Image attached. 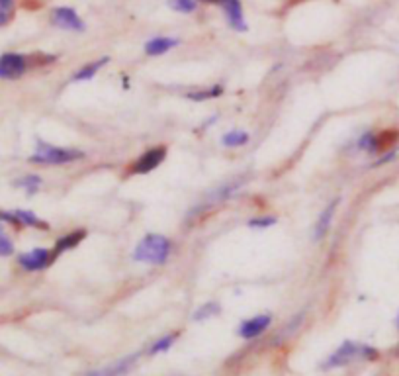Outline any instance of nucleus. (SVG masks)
Returning <instances> with one entry per match:
<instances>
[{"label":"nucleus","mask_w":399,"mask_h":376,"mask_svg":"<svg viewBox=\"0 0 399 376\" xmlns=\"http://www.w3.org/2000/svg\"><path fill=\"white\" fill-rule=\"evenodd\" d=\"M171 241L161 234L145 235L133 251V258L145 265H164L171 255Z\"/></svg>","instance_id":"nucleus-1"},{"label":"nucleus","mask_w":399,"mask_h":376,"mask_svg":"<svg viewBox=\"0 0 399 376\" xmlns=\"http://www.w3.org/2000/svg\"><path fill=\"white\" fill-rule=\"evenodd\" d=\"M80 159H85V151H80V149L57 147V145L43 143V141H39L33 155L30 157L31 163L36 164H69L80 161Z\"/></svg>","instance_id":"nucleus-2"},{"label":"nucleus","mask_w":399,"mask_h":376,"mask_svg":"<svg viewBox=\"0 0 399 376\" xmlns=\"http://www.w3.org/2000/svg\"><path fill=\"white\" fill-rule=\"evenodd\" d=\"M376 349L374 347H368V345H360V343H352V341H346L343 343L339 349H336L331 357H329L325 362H323V368H339L344 367V365H351L354 360H366V359H374Z\"/></svg>","instance_id":"nucleus-3"},{"label":"nucleus","mask_w":399,"mask_h":376,"mask_svg":"<svg viewBox=\"0 0 399 376\" xmlns=\"http://www.w3.org/2000/svg\"><path fill=\"white\" fill-rule=\"evenodd\" d=\"M30 69V57L22 53H2L0 55V78L2 80H18Z\"/></svg>","instance_id":"nucleus-4"},{"label":"nucleus","mask_w":399,"mask_h":376,"mask_svg":"<svg viewBox=\"0 0 399 376\" xmlns=\"http://www.w3.org/2000/svg\"><path fill=\"white\" fill-rule=\"evenodd\" d=\"M53 261H55L53 249H31L18 255V265L22 266L23 271H30V273L43 271V268H47Z\"/></svg>","instance_id":"nucleus-5"},{"label":"nucleus","mask_w":399,"mask_h":376,"mask_svg":"<svg viewBox=\"0 0 399 376\" xmlns=\"http://www.w3.org/2000/svg\"><path fill=\"white\" fill-rule=\"evenodd\" d=\"M164 157H166V147L164 145L147 149L143 155L133 161V164L129 167V172H133V174H147V172L155 171L156 167L163 163Z\"/></svg>","instance_id":"nucleus-6"},{"label":"nucleus","mask_w":399,"mask_h":376,"mask_svg":"<svg viewBox=\"0 0 399 376\" xmlns=\"http://www.w3.org/2000/svg\"><path fill=\"white\" fill-rule=\"evenodd\" d=\"M51 22H53V26H57V28H61V30L85 31L83 18H80L73 8H53V12H51Z\"/></svg>","instance_id":"nucleus-7"},{"label":"nucleus","mask_w":399,"mask_h":376,"mask_svg":"<svg viewBox=\"0 0 399 376\" xmlns=\"http://www.w3.org/2000/svg\"><path fill=\"white\" fill-rule=\"evenodd\" d=\"M272 323V315L270 313H258L255 318H249L241 323L239 328V335L243 339H257L258 335H262L266 329L270 328Z\"/></svg>","instance_id":"nucleus-8"},{"label":"nucleus","mask_w":399,"mask_h":376,"mask_svg":"<svg viewBox=\"0 0 399 376\" xmlns=\"http://www.w3.org/2000/svg\"><path fill=\"white\" fill-rule=\"evenodd\" d=\"M135 362H137V355H129V357H124V359L110 362L108 367L92 370V372H88L86 376H125L132 370Z\"/></svg>","instance_id":"nucleus-9"},{"label":"nucleus","mask_w":399,"mask_h":376,"mask_svg":"<svg viewBox=\"0 0 399 376\" xmlns=\"http://www.w3.org/2000/svg\"><path fill=\"white\" fill-rule=\"evenodd\" d=\"M221 6H223V12H225L227 24L233 30L247 31V22H245V16H243L241 0H223Z\"/></svg>","instance_id":"nucleus-10"},{"label":"nucleus","mask_w":399,"mask_h":376,"mask_svg":"<svg viewBox=\"0 0 399 376\" xmlns=\"http://www.w3.org/2000/svg\"><path fill=\"white\" fill-rule=\"evenodd\" d=\"M339 198L336 200H333V202L329 204L325 210L321 212L319 219H317V224H315V231H313V237H315V241H319V239H323L325 235H327L329 227H331V219H333V216H335V210L336 206H339Z\"/></svg>","instance_id":"nucleus-11"},{"label":"nucleus","mask_w":399,"mask_h":376,"mask_svg":"<svg viewBox=\"0 0 399 376\" xmlns=\"http://www.w3.org/2000/svg\"><path fill=\"white\" fill-rule=\"evenodd\" d=\"M179 46V39L176 38H166V36H159V38L149 39L145 43V53L147 55H164L166 51H171L172 47Z\"/></svg>","instance_id":"nucleus-12"},{"label":"nucleus","mask_w":399,"mask_h":376,"mask_svg":"<svg viewBox=\"0 0 399 376\" xmlns=\"http://www.w3.org/2000/svg\"><path fill=\"white\" fill-rule=\"evenodd\" d=\"M86 237V231L85 229H77V231H70V234L63 235L61 239H57V243H55L53 247V253L55 257H59L61 253H65V251L73 249V247H77L78 243L83 241Z\"/></svg>","instance_id":"nucleus-13"},{"label":"nucleus","mask_w":399,"mask_h":376,"mask_svg":"<svg viewBox=\"0 0 399 376\" xmlns=\"http://www.w3.org/2000/svg\"><path fill=\"white\" fill-rule=\"evenodd\" d=\"M14 214L16 221H18V226H23V227H36V229H49V224L43 221V219H39L33 212L30 210H12Z\"/></svg>","instance_id":"nucleus-14"},{"label":"nucleus","mask_w":399,"mask_h":376,"mask_svg":"<svg viewBox=\"0 0 399 376\" xmlns=\"http://www.w3.org/2000/svg\"><path fill=\"white\" fill-rule=\"evenodd\" d=\"M110 59L108 57H100L98 61H94V63H88V65H85V67H80V69L73 75V83H80V80H90V78L98 73V70L108 63Z\"/></svg>","instance_id":"nucleus-15"},{"label":"nucleus","mask_w":399,"mask_h":376,"mask_svg":"<svg viewBox=\"0 0 399 376\" xmlns=\"http://www.w3.org/2000/svg\"><path fill=\"white\" fill-rule=\"evenodd\" d=\"M249 133L245 132V130H231V132H227L223 137H221V143L225 145V147H243V145H247L249 143Z\"/></svg>","instance_id":"nucleus-16"},{"label":"nucleus","mask_w":399,"mask_h":376,"mask_svg":"<svg viewBox=\"0 0 399 376\" xmlns=\"http://www.w3.org/2000/svg\"><path fill=\"white\" fill-rule=\"evenodd\" d=\"M221 93H223V86L221 85H213L210 86V88H203V90H196V93H188L186 98H190V100L194 102H200V100H211V98H218V96H221Z\"/></svg>","instance_id":"nucleus-17"},{"label":"nucleus","mask_w":399,"mask_h":376,"mask_svg":"<svg viewBox=\"0 0 399 376\" xmlns=\"http://www.w3.org/2000/svg\"><path fill=\"white\" fill-rule=\"evenodd\" d=\"M14 187L23 188L28 194H36L38 188L41 187V177H38V174H26V177H22V179L16 180Z\"/></svg>","instance_id":"nucleus-18"},{"label":"nucleus","mask_w":399,"mask_h":376,"mask_svg":"<svg viewBox=\"0 0 399 376\" xmlns=\"http://www.w3.org/2000/svg\"><path fill=\"white\" fill-rule=\"evenodd\" d=\"M16 4L14 0H0V28L10 24V20L14 18Z\"/></svg>","instance_id":"nucleus-19"},{"label":"nucleus","mask_w":399,"mask_h":376,"mask_svg":"<svg viewBox=\"0 0 399 376\" xmlns=\"http://www.w3.org/2000/svg\"><path fill=\"white\" fill-rule=\"evenodd\" d=\"M176 333H171V335H164V337H161L156 343H153L151 345V349H149V352L151 355H156V352H164V351H169L172 347V343L176 341Z\"/></svg>","instance_id":"nucleus-20"},{"label":"nucleus","mask_w":399,"mask_h":376,"mask_svg":"<svg viewBox=\"0 0 399 376\" xmlns=\"http://www.w3.org/2000/svg\"><path fill=\"white\" fill-rule=\"evenodd\" d=\"M169 6L180 14H190L198 6V0H169Z\"/></svg>","instance_id":"nucleus-21"},{"label":"nucleus","mask_w":399,"mask_h":376,"mask_svg":"<svg viewBox=\"0 0 399 376\" xmlns=\"http://www.w3.org/2000/svg\"><path fill=\"white\" fill-rule=\"evenodd\" d=\"M219 312V304L218 302H208V304H203L200 310H196L194 313V320L200 321V320H208V318H213L216 313Z\"/></svg>","instance_id":"nucleus-22"},{"label":"nucleus","mask_w":399,"mask_h":376,"mask_svg":"<svg viewBox=\"0 0 399 376\" xmlns=\"http://www.w3.org/2000/svg\"><path fill=\"white\" fill-rule=\"evenodd\" d=\"M14 253V243L10 237L4 234H0V257H10Z\"/></svg>","instance_id":"nucleus-23"},{"label":"nucleus","mask_w":399,"mask_h":376,"mask_svg":"<svg viewBox=\"0 0 399 376\" xmlns=\"http://www.w3.org/2000/svg\"><path fill=\"white\" fill-rule=\"evenodd\" d=\"M276 224V218L274 216H266V218H255L250 219L249 221V227H255V229H258V227H270Z\"/></svg>","instance_id":"nucleus-24"},{"label":"nucleus","mask_w":399,"mask_h":376,"mask_svg":"<svg viewBox=\"0 0 399 376\" xmlns=\"http://www.w3.org/2000/svg\"><path fill=\"white\" fill-rule=\"evenodd\" d=\"M200 2H218V4H221L223 0H200Z\"/></svg>","instance_id":"nucleus-25"},{"label":"nucleus","mask_w":399,"mask_h":376,"mask_svg":"<svg viewBox=\"0 0 399 376\" xmlns=\"http://www.w3.org/2000/svg\"><path fill=\"white\" fill-rule=\"evenodd\" d=\"M2 224H4V219H2V210H0V229H2Z\"/></svg>","instance_id":"nucleus-26"},{"label":"nucleus","mask_w":399,"mask_h":376,"mask_svg":"<svg viewBox=\"0 0 399 376\" xmlns=\"http://www.w3.org/2000/svg\"><path fill=\"white\" fill-rule=\"evenodd\" d=\"M398 325H399V318H398Z\"/></svg>","instance_id":"nucleus-27"}]
</instances>
